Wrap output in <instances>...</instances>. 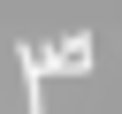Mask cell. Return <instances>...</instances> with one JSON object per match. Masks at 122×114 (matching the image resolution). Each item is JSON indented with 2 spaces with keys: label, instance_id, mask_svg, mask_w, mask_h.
<instances>
[{
  "label": "cell",
  "instance_id": "obj_1",
  "mask_svg": "<svg viewBox=\"0 0 122 114\" xmlns=\"http://www.w3.org/2000/svg\"><path fill=\"white\" fill-rule=\"evenodd\" d=\"M38 68H69V76H84V68H92V38H61V46H46Z\"/></svg>",
  "mask_w": 122,
  "mask_h": 114
},
{
  "label": "cell",
  "instance_id": "obj_2",
  "mask_svg": "<svg viewBox=\"0 0 122 114\" xmlns=\"http://www.w3.org/2000/svg\"><path fill=\"white\" fill-rule=\"evenodd\" d=\"M23 114H46V84H38V46H23Z\"/></svg>",
  "mask_w": 122,
  "mask_h": 114
}]
</instances>
